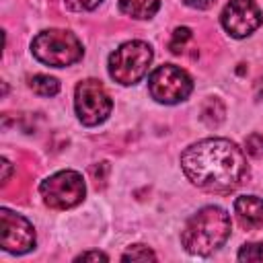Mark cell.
Wrapping results in <instances>:
<instances>
[{
    "instance_id": "30bf717a",
    "label": "cell",
    "mask_w": 263,
    "mask_h": 263,
    "mask_svg": "<svg viewBox=\"0 0 263 263\" xmlns=\"http://www.w3.org/2000/svg\"><path fill=\"white\" fill-rule=\"evenodd\" d=\"M234 214L242 228L253 230L263 224V197L257 195H240L234 201Z\"/></svg>"
},
{
    "instance_id": "9a60e30c",
    "label": "cell",
    "mask_w": 263,
    "mask_h": 263,
    "mask_svg": "<svg viewBox=\"0 0 263 263\" xmlns=\"http://www.w3.org/2000/svg\"><path fill=\"white\" fill-rule=\"evenodd\" d=\"M189 39H191V29H187V27H179V29H175L173 39H171V43H168L171 51H173V53L183 51V47H185V43H187Z\"/></svg>"
},
{
    "instance_id": "4fadbf2b",
    "label": "cell",
    "mask_w": 263,
    "mask_h": 263,
    "mask_svg": "<svg viewBox=\"0 0 263 263\" xmlns=\"http://www.w3.org/2000/svg\"><path fill=\"white\" fill-rule=\"evenodd\" d=\"M123 261H156V255L152 249H148L146 245H132L123 255H121Z\"/></svg>"
},
{
    "instance_id": "277c9868",
    "label": "cell",
    "mask_w": 263,
    "mask_h": 263,
    "mask_svg": "<svg viewBox=\"0 0 263 263\" xmlns=\"http://www.w3.org/2000/svg\"><path fill=\"white\" fill-rule=\"evenodd\" d=\"M152 47L144 41H127L109 55V76L123 84H136L142 80L152 64Z\"/></svg>"
},
{
    "instance_id": "7c38bea8",
    "label": "cell",
    "mask_w": 263,
    "mask_h": 263,
    "mask_svg": "<svg viewBox=\"0 0 263 263\" xmlns=\"http://www.w3.org/2000/svg\"><path fill=\"white\" fill-rule=\"evenodd\" d=\"M29 88L39 97H53L60 92V82L45 74H35L29 78Z\"/></svg>"
},
{
    "instance_id": "e0dca14e",
    "label": "cell",
    "mask_w": 263,
    "mask_h": 263,
    "mask_svg": "<svg viewBox=\"0 0 263 263\" xmlns=\"http://www.w3.org/2000/svg\"><path fill=\"white\" fill-rule=\"evenodd\" d=\"M103 0H64V4L70 8V10H76V12H82V10H95Z\"/></svg>"
},
{
    "instance_id": "52a82bcc",
    "label": "cell",
    "mask_w": 263,
    "mask_h": 263,
    "mask_svg": "<svg viewBox=\"0 0 263 263\" xmlns=\"http://www.w3.org/2000/svg\"><path fill=\"white\" fill-rule=\"evenodd\" d=\"M74 109H76L78 119L84 125H99L109 117L113 103H111L109 92L105 90V86L99 80L86 78V80L78 82V86H76Z\"/></svg>"
},
{
    "instance_id": "7a4b0ae2",
    "label": "cell",
    "mask_w": 263,
    "mask_h": 263,
    "mask_svg": "<svg viewBox=\"0 0 263 263\" xmlns=\"http://www.w3.org/2000/svg\"><path fill=\"white\" fill-rule=\"evenodd\" d=\"M230 226L232 224L226 210L218 205H205L187 220L181 232V242L187 253L205 257L226 242L230 236Z\"/></svg>"
},
{
    "instance_id": "5bb4252c",
    "label": "cell",
    "mask_w": 263,
    "mask_h": 263,
    "mask_svg": "<svg viewBox=\"0 0 263 263\" xmlns=\"http://www.w3.org/2000/svg\"><path fill=\"white\" fill-rule=\"evenodd\" d=\"M238 261H263V242L242 245L238 251Z\"/></svg>"
},
{
    "instance_id": "9c48e42d",
    "label": "cell",
    "mask_w": 263,
    "mask_h": 263,
    "mask_svg": "<svg viewBox=\"0 0 263 263\" xmlns=\"http://www.w3.org/2000/svg\"><path fill=\"white\" fill-rule=\"evenodd\" d=\"M261 21L263 14L253 0H230L220 14V23L224 31L236 39L249 37L253 31L259 29Z\"/></svg>"
},
{
    "instance_id": "2e32d148",
    "label": "cell",
    "mask_w": 263,
    "mask_h": 263,
    "mask_svg": "<svg viewBox=\"0 0 263 263\" xmlns=\"http://www.w3.org/2000/svg\"><path fill=\"white\" fill-rule=\"evenodd\" d=\"M245 150L249 156L253 158H263V136L261 134H253L247 138L245 142Z\"/></svg>"
},
{
    "instance_id": "6da1fadb",
    "label": "cell",
    "mask_w": 263,
    "mask_h": 263,
    "mask_svg": "<svg viewBox=\"0 0 263 263\" xmlns=\"http://www.w3.org/2000/svg\"><path fill=\"white\" fill-rule=\"evenodd\" d=\"M187 179L208 191H232L249 175L242 150L226 138H205L181 154Z\"/></svg>"
},
{
    "instance_id": "ffe728a7",
    "label": "cell",
    "mask_w": 263,
    "mask_h": 263,
    "mask_svg": "<svg viewBox=\"0 0 263 263\" xmlns=\"http://www.w3.org/2000/svg\"><path fill=\"white\" fill-rule=\"evenodd\" d=\"M2 168H4V175H2V181H8V173H10V162L6 158H2Z\"/></svg>"
},
{
    "instance_id": "3957f363",
    "label": "cell",
    "mask_w": 263,
    "mask_h": 263,
    "mask_svg": "<svg viewBox=\"0 0 263 263\" xmlns=\"http://www.w3.org/2000/svg\"><path fill=\"white\" fill-rule=\"evenodd\" d=\"M31 53L45 66L64 68L76 64L82 58L84 49L74 33L62 29H47L31 41Z\"/></svg>"
},
{
    "instance_id": "ba28073f",
    "label": "cell",
    "mask_w": 263,
    "mask_h": 263,
    "mask_svg": "<svg viewBox=\"0 0 263 263\" xmlns=\"http://www.w3.org/2000/svg\"><path fill=\"white\" fill-rule=\"evenodd\" d=\"M0 245L6 253L25 255L35 247V230L33 224L6 208L0 210Z\"/></svg>"
},
{
    "instance_id": "5b68a950",
    "label": "cell",
    "mask_w": 263,
    "mask_h": 263,
    "mask_svg": "<svg viewBox=\"0 0 263 263\" xmlns=\"http://www.w3.org/2000/svg\"><path fill=\"white\" fill-rule=\"evenodd\" d=\"M39 193L45 201V205L53 210H68L78 205L84 199L86 185L80 173L76 171H60L51 177H47L39 185Z\"/></svg>"
},
{
    "instance_id": "d6986e66",
    "label": "cell",
    "mask_w": 263,
    "mask_h": 263,
    "mask_svg": "<svg viewBox=\"0 0 263 263\" xmlns=\"http://www.w3.org/2000/svg\"><path fill=\"white\" fill-rule=\"evenodd\" d=\"M187 6H191V8H197V10H205V8H210V6H214V2L216 0H183Z\"/></svg>"
},
{
    "instance_id": "8992f818",
    "label": "cell",
    "mask_w": 263,
    "mask_h": 263,
    "mask_svg": "<svg viewBox=\"0 0 263 263\" xmlns=\"http://www.w3.org/2000/svg\"><path fill=\"white\" fill-rule=\"evenodd\" d=\"M148 90L154 101L164 103V105H175V103L185 101L191 95L193 82L183 68L175 64H164V66H158L150 74Z\"/></svg>"
},
{
    "instance_id": "8fae6325",
    "label": "cell",
    "mask_w": 263,
    "mask_h": 263,
    "mask_svg": "<svg viewBox=\"0 0 263 263\" xmlns=\"http://www.w3.org/2000/svg\"><path fill=\"white\" fill-rule=\"evenodd\" d=\"M119 8L132 18H152L160 8V0H119Z\"/></svg>"
},
{
    "instance_id": "ac0fdd59",
    "label": "cell",
    "mask_w": 263,
    "mask_h": 263,
    "mask_svg": "<svg viewBox=\"0 0 263 263\" xmlns=\"http://www.w3.org/2000/svg\"><path fill=\"white\" fill-rule=\"evenodd\" d=\"M74 261H109V257L101 251H88V253H80Z\"/></svg>"
}]
</instances>
